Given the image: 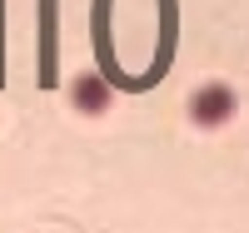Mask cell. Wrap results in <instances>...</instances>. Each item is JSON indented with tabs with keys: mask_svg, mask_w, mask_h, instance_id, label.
<instances>
[{
	"mask_svg": "<svg viewBox=\"0 0 249 233\" xmlns=\"http://www.w3.org/2000/svg\"><path fill=\"white\" fill-rule=\"evenodd\" d=\"M75 104L80 109H105V84L100 79H80L75 84Z\"/></svg>",
	"mask_w": 249,
	"mask_h": 233,
	"instance_id": "2",
	"label": "cell"
},
{
	"mask_svg": "<svg viewBox=\"0 0 249 233\" xmlns=\"http://www.w3.org/2000/svg\"><path fill=\"white\" fill-rule=\"evenodd\" d=\"M234 109H239V99H234L230 84H204V90H195V99H190V114L199 124H224Z\"/></svg>",
	"mask_w": 249,
	"mask_h": 233,
	"instance_id": "1",
	"label": "cell"
}]
</instances>
